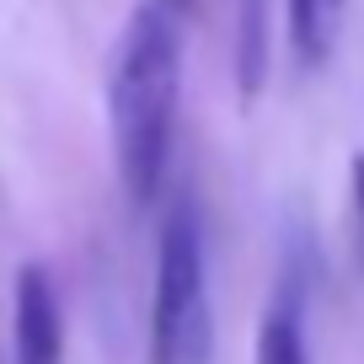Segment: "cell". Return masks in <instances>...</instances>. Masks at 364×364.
I'll return each instance as SVG.
<instances>
[{
    "mask_svg": "<svg viewBox=\"0 0 364 364\" xmlns=\"http://www.w3.org/2000/svg\"><path fill=\"white\" fill-rule=\"evenodd\" d=\"M177 102L182 27L171 6L139 0L113 43V65H107V124H113L118 182H124L129 204H150L161 193L171 134H177Z\"/></svg>",
    "mask_w": 364,
    "mask_h": 364,
    "instance_id": "cell-1",
    "label": "cell"
},
{
    "mask_svg": "<svg viewBox=\"0 0 364 364\" xmlns=\"http://www.w3.org/2000/svg\"><path fill=\"white\" fill-rule=\"evenodd\" d=\"M209 353H215V311H209L204 225L193 198H177L156 241L150 364H209Z\"/></svg>",
    "mask_w": 364,
    "mask_h": 364,
    "instance_id": "cell-2",
    "label": "cell"
},
{
    "mask_svg": "<svg viewBox=\"0 0 364 364\" xmlns=\"http://www.w3.org/2000/svg\"><path fill=\"white\" fill-rule=\"evenodd\" d=\"M11 348L16 364H65V311L43 262H22L11 289Z\"/></svg>",
    "mask_w": 364,
    "mask_h": 364,
    "instance_id": "cell-3",
    "label": "cell"
},
{
    "mask_svg": "<svg viewBox=\"0 0 364 364\" xmlns=\"http://www.w3.org/2000/svg\"><path fill=\"white\" fill-rule=\"evenodd\" d=\"M252 364H311V348H306V295H300L295 273L273 289L268 311H262V321H257V359Z\"/></svg>",
    "mask_w": 364,
    "mask_h": 364,
    "instance_id": "cell-4",
    "label": "cell"
},
{
    "mask_svg": "<svg viewBox=\"0 0 364 364\" xmlns=\"http://www.w3.org/2000/svg\"><path fill=\"white\" fill-rule=\"evenodd\" d=\"M289 54L300 70H327L332 48L343 33V0H284Z\"/></svg>",
    "mask_w": 364,
    "mask_h": 364,
    "instance_id": "cell-5",
    "label": "cell"
},
{
    "mask_svg": "<svg viewBox=\"0 0 364 364\" xmlns=\"http://www.w3.org/2000/svg\"><path fill=\"white\" fill-rule=\"evenodd\" d=\"M268 0H241V38H236V70H241V97H257L268 75Z\"/></svg>",
    "mask_w": 364,
    "mask_h": 364,
    "instance_id": "cell-6",
    "label": "cell"
},
{
    "mask_svg": "<svg viewBox=\"0 0 364 364\" xmlns=\"http://www.w3.org/2000/svg\"><path fill=\"white\" fill-rule=\"evenodd\" d=\"M348 241H353V262L364 268V150L348 156Z\"/></svg>",
    "mask_w": 364,
    "mask_h": 364,
    "instance_id": "cell-7",
    "label": "cell"
},
{
    "mask_svg": "<svg viewBox=\"0 0 364 364\" xmlns=\"http://www.w3.org/2000/svg\"><path fill=\"white\" fill-rule=\"evenodd\" d=\"M171 6H193V0H171Z\"/></svg>",
    "mask_w": 364,
    "mask_h": 364,
    "instance_id": "cell-8",
    "label": "cell"
}]
</instances>
